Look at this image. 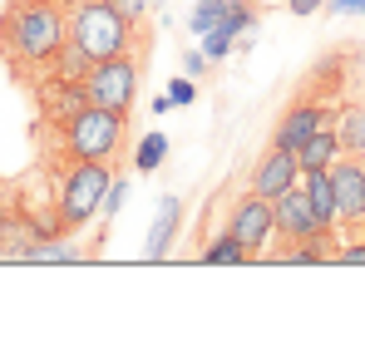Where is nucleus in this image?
<instances>
[{"label": "nucleus", "instance_id": "f257e3e1", "mask_svg": "<svg viewBox=\"0 0 365 345\" xmlns=\"http://www.w3.org/2000/svg\"><path fill=\"white\" fill-rule=\"evenodd\" d=\"M64 40H69V15L55 0H10L0 15V59L15 74L50 69Z\"/></svg>", "mask_w": 365, "mask_h": 345}, {"label": "nucleus", "instance_id": "f03ea898", "mask_svg": "<svg viewBox=\"0 0 365 345\" xmlns=\"http://www.w3.org/2000/svg\"><path fill=\"white\" fill-rule=\"evenodd\" d=\"M69 35L84 45L89 59H114V55H128L133 40H138V25L119 15L109 0H79L74 15H69Z\"/></svg>", "mask_w": 365, "mask_h": 345}, {"label": "nucleus", "instance_id": "7ed1b4c3", "mask_svg": "<svg viewBox=\"0 0 365 345\" xmlns=\"http://www.w3.org/2000/svg\"><path fill=\"white\" fill-rule=\"evenodd\" d=\"M109 158H69V172L60 177V197H55V222L64 232L84 227L104 197H109Z\"/></svg>", "mask_w": 365, "mask_h": 345}, {"label": "nucleus", "instance_id": "20e7f679", "mask_svg": "<svg viewBox=\"0 0 365 345\" xmlns=\"http://www.w3.org/2000/svg\"><path fill=\"white\" fill-rule=\"evenodd\" d=\"M123 123L128 114L104 109V104H84L79 114L60 128V143L69 158H114L123 143Z\"/></svg>", "mask_w": 365, "mask_h": 345}, {"label": "nucleus", "instance_id": "39448f33", "mask_svg": "<svg viewBox=\"0 0 365 345\" xmlns=\"http://www.w3.org/2000/svg\"><path fill=\"white\" fill-rule=\"evenodd\" d=\"M84 89H89V104H104V109H133V94H138V59L133 55H114V59H94V69L84 74Z\"/></svg>", "mask_w": 365, "mask_h": 345}, {"label": "nucleus", "instance_id": "423d86ee", "mask_svg": "<svg viewBox=\"0 0 365 345\" xmlns=\"http://www.w3.org/2000/svg\"><path fill=\"white\" fill-rule=\"evenodd\" d=\"M35 104H40V118H45V123L64 128L69 118L89 104V89H84V79H64L55 69H45L40 84H35Z\"/></svg>", "mask_w": 365, "mask_h": 345}, {"label": "nucleus", "instance_id": "0eeeda50", "mask_svg": "<svg viewBox=\"0 0 365 345\" xmlns=\"http://www.w3.org/2000/svg\"><path fill=\"white\" fill-rule=\"evenodd\" d=\"M227 232L242 242L252 257H262V247L277 237V207H272V197H257V192H247L242 202L232 207V222Z\"/></svg>", "mask_w": 365, "mask_h": 345}, {"label": "nucleus", "instance_id": "6e6552de", "mask_svg": "<svg viewBox=\"0 0 365 345\" xmlns=\"http://www.w3.org/2000/svg\"><path fill=\"white\" fill-rule=\"evenodd\" d=\"M277 237H287V242H311V237H331V227L316 217V207H311V197H306V187L297 182L292 192H282L277 202Z\"/></svg>", "mask_w": 365, "mask_h": 345}, {"label": "nucleus", "instance_id": "1a4fd4ad", "mask_svg": "<svg viewBox=\"0 0 365 345\" xmlns=\"http://www.w3.org/2000/svg\"><path fill=\"white\" fill-rule=\"evenodd\" d=\"M331 187H336V207H341V227H361L365 222V163L351 153H341L331 163Z\"/></svg>", "mask_w": 365, "mask_h": 345}, {"label": "nucleus", "instance_id": "9d476101", "mask_svg": "<svg viewBox=\"0 0 365 345\" xmlns=\"http://www.w3.org/2000/svg\"><path fill=\"white\" fill-rule=\"evenodd\" d=\"M297 182H302L297 153H292V148H277V143H272V148L257 158V168H252V192H257V197H272V202H277L282 192H292Z\"/></svg>", "mask_w": 365, "mask_h": 345}, {"label": "nucleus", "instance_id": "9b49d317", "mask_svg": "<svg viewBox=\"0 0 365 345\" xmlns=\"http://www.w3.org/2000/svg\"><path fill=\"white\" fill-rule=\"evenodd\" d=\"M316 128H331V114L321 109V104H292L287 114H282V123H277V133H272V143L277 148H302L306 138L316 133Z\"/></svg>", "mask_w": 365, "mask_h": 345}, {"label": "nucleus", "instance_id": "f8f14e48", "mask_svg": "<svg viewBox=\"0 0 365 345\" xmlns=\"http://www.w3.org/2000/svg\"><path fill=\"white\" fill-rule=\"evenodd\" d=\"M178 222H182V197L163 192V197H158V217H153V227H148V247H143L148 262H163V257H168V247H173V237H178Z\"/></svg>", "mask_w": 365, "mask_h": 345}, {"label": "nucleus", "instance_id": "ddd939ff", "mask_svg": "<svg viewBox=\"0 0 365 345\" xmlns=\"http://www.w3.org/2000/svg\"><path fill=\"white\" fill-rule=\"evenodd\" d=\"M302 187H306V197H311V207H316V217H321L326 227H341V207H336L331 168H311V172H302Z\"/></svg>", "mask_w": 365, "mask_h": 345}, {"label": "nucleus", "instance_id": "4468645a", "mask_svg": "<svg viewBox=\"0 0 365 345\" xmlns=\"http://www.w3.org/2000/svg\"><path fill=\"white\" fill-rule=\"evenodd\" d=\"M341 158V138H336V123L331 128H316L311 138H306L302 148H297V163H302V172H311V168H331Z\"/></svg>", "mask_w": 365, "mask_h": 345}, {"label": "nucleus", "instance_id": "2eb2a0df", "mask_svg": "<svg viewBox=\"0 0 365 345\" xmlns=\"http://www.w3.org/2000/svg\"><path fill=\"white\" fill-rule=\"evenodd\" d=\"M336 138H341V153H365V104H346L336 109Z\"/></svg>", "mask_w": 365, "mask_h": 345}, {"label": "nucleus", "instance_id": "dca6fc26", "mask_svg": "<svg viewBox=\"0 0 365 345\" xmlns=\"http://www.w3.org/2000/svg\"><path fill=\"white\" fill-rule=\"evenodd\" d=\"M202 262H212V267H242V262H252V252H247V247L237 242V237H232V232H217V237L207 242Z\"/></svg>", "mask_w": 365, "mask_h": 345}, {"label": "nucleus", "instance_id": "f3484780", "mask_svg": "<svg viewBox=\"0 0 365 345\" xmlns=\"http://www.w3.org/2000/svg\"><path fill=\"white\" fill-rule=\"evenodd\" d=\"M50 69H55V74H64V79H84V74L94 69V59L84 55V45H79V40L69 35V40L60 45V55L50 59Z\"/></svg>", "mask_w": 365, "mask_h": 345}, {"label": "nucleus", "instance_id": "a211bd4d", "mask_svg": "<svg viewBox=\"0 0 365 345\" xmlns=\"http://www.w3.org/2000/svg\"><path fill=\"white\" fill-rule=\"evenodd\" d=\"M227 5H232V0H197V5H192V15H187V30L202 40V35H207V30L227 15Z\"/></svg>", "mask_w": 365, "mask_h": 345}, {"label": "nucleus", "instance_id": "6ab92c4d", "mask_svg": "<svg viewBox=\"0 0 365 345\" xmlns=\"http://www.w3.org/2000/svg\"><path fill=\"white\" fill-rule=\"evenodd\" d=\"M331 237H311V242H297L282 262H292V267H316V262H331V247H326Z\"/></svg>", "mask_w": 365, "mask_h": 345}, {"label": "nucleus", "instance_id": "aec40b11", "mask_svg": "<svg viewBox=\"0 0 365 345\" xmlns=\"http://www.w3.org/2000/svg\"><path fill=\"white\" fill-rule=\"evenodd\" d=\"M163 153H168V138H163V133H148V138L138 143V153H133V163H138L143 172H153L158 163H163Z\"/></svg>", "mask_w": 365, "mask_h": 345}, {"label": "nucleus", "instance_id": "412c9836", "mask_svg": "<svg viewBox=\"0 0 365 345\" xmlns=\"http://www.w3.org/2000/svg\"><path fill=\"white\" fill-rule=\"evenodd\" d=\"M331 262H336V267H365V237H361V242L336 247V252H331Z\"/></svg>", "mask_w": 365, "mask_h": 345}, {"label": "nucleus", "instance_id": "4be33fe9", "mask_svg": "<svg viewBox=\"0 0 365 345\" xmlns=\"http://www.w3.org/2000/svg\"><path fill=\"white\" fill-rule=\"evenodd\" d=\"M168 99H173V104H192V99H197V84H192V79H173V84H168Z\"/></svg>", "mask_w": 365, "mask_h": 345}, {"label": "nucleus", "instance_id": "5701e85b", "mask_svg": "<svg viewBox=\"0 0 365 345\" xmlns=\"http://www.w3.org/2000/svg\"><path fill=\"white\" fill-rule=\"evenodd\" d=\"M109 5H114V10H119V15H128V20H133V25H138V20H143V15H148V0H109Z\"/></svg>", "mask_w": 365, "mask_h": 345}, {"label": "nucleus", "instance_id": "b1692460", "mask_svg": "<svg viewBox=\"0 0 365 345\" xmlns=\"http://www.w3.org/2000/svg\"><path fill=\"white\" fill-rule=\"evenodd\" d=\"M123 197H128V182H123V177H114V182H109V197H104V212H119Z\"/></svg>", "mask_w": 365, "mask_h": 345}, {"label": "nucleus", "instance_id": "393cba45", "mask_svg": "<svg viewBox=\"0 0 365 345\" xmlns=\"http://www.w3.org/2000/svg\"><path fill=\"white\" fill-rule=\"evenodd\" d=\"M182 69H187L192 79H197V74H207V55H202V50H182Z\"/></svg>", "mask_w": 365, "mask_h": 345}, {"label": "nucleus", "instance_id": "a878e982", "mask_svg": "<svg viewBox=\"0 0 365 345\" xmlns=\"http://www.w3.org/2000/svg\"><path fill=\"white\" fill-rule=\"evenodd\" d=\"M336 15H365V0H331Z\"/></svg>", "mask_w": 365, "mask_h": 345}, {"label": "nucleus", "instance_id": "bb28decb", "mask_svg": "<svg viewBox=\"0 0 365 345\" xmlns=\"http://www.w3.org/2000/svg\"><path fill=\"white\" fill-rule=\"evenodd\" d=\"M321 5H326V0H287L292 15H311V10H321Z\"/></svg>", "mask_w": 365, "mask_h": 345}, {"label": "nucleus", "instance_id": "cd10ccee", "mask_svg": "<svg viewBox=\"0 0 365 345\" xmlns=\"http://www.w3.org/2000/svg\"><path fill=\"white\" fill-rule=\"evenodd\" d=\"M361 237H365V222H361Z\"/></svg>", "mask_w": 365, "mask_h": 345}, {"label": "nucleus", "instance_id": "c85d7f7f", "mask_svg": "<svg viewBox=\"0 0 365 345\" xmlns=\"http://www.w3.org/2000/svg\"><path fill=\"white\" fill-rule=\"evenodd\" d=\"M69 5H79V0H69Z\"/></svg>", "mask_w": 365, "mask_h": 345}]
</instances>
